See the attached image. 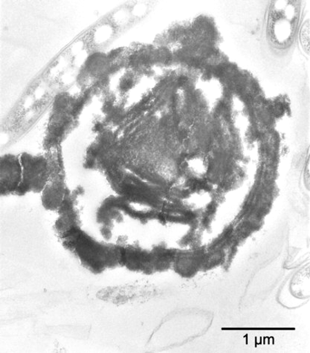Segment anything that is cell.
I'll return each instance as SVG.
<instances>
[{
    "instance_id": "2",
    "label": "cell",
    "mask_w": 310,
    "mask_h": 353,
    "mask_svg": "<svg viewBox=\"0 0 310 353\" xmlns=\"http://www.w3.org/2000/svg\"><path fill=\"white\" fill-rule=\"evenodd\" d=\"M147 290L139 285L126 284L101 290L98 295L103 301L115 304L137 301L146 296Z\"/></svg>"
},
{
    "instance_id": "1",
    "label": "cell",
    "mask_w": 310,
    "mask_h": 353,
    "mask_svg": "<svg viewBox=\"0 0 310 353\" xmlns=\"http://www.w3.org/2000/svg\"><path fill=\"white\" fill-rule=\"evenodd\" d=\"M274 6L271 15L270 28L274 39L279 43L287 42L293 34L297 12L295 6L287 2Z\"/></svg>"
},
{
    "instance_id": "3",
    "label": "cell",
    "mask_w": 310,
    "mask_h": 353,
    "mask_svg": "<svg viewBox=\"0 0 310 353\" xmlns=\"http://www.w3.org/2000/svg\"><path fill=\"white\" fill-rule=\"evenodd\" d=\"M301 42L304 47V50L308 53L309 50V22H305L302 28Z\"/></svg>"
}]
</instances>
